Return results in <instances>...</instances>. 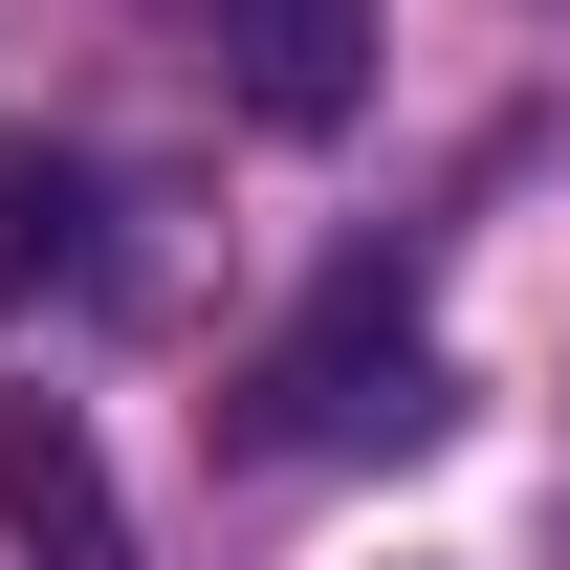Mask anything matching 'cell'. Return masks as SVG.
<instances>
[{
    "mask_svg": "<svg viewBox=\"0 0 570 570\" xmlns=\"http://www.w3.org/2000/svg\"><path fill=\"white\" fill-rule=\"evenodd\" d=\"M67 264H88V154L0 132V307H22V285H67Z\"/></svg>",
    "mask_w": 570,
    "mask_h": 570,
    "instance_id": "4",
    "label": "cell"
},
{
    "mask_svg": "<svg viewBox=\"0 0 570 570\" xmlns=\"http://www.w3.org/2000/svg\"><path fill=\"white\" fill-rule=\"evenodd\" d=\"M242 110L264 132H352L373 110V0H242Z\"/></svg>",
    "mask_w": 570,
    "mask_h": 570,
    "instance_id": "3",
    "label": "cell"
},
{
    "mask_svg": "<svg viewBox=\"0 0 570 570\" xmlns=\"http://www.w3.org/2000/svg\"><path fill=\"white\" fill-rule=\"evenodd\" d=\"M0 549L22 570H132V504H110L67 395H0Z\"/></svg>",
    "mask_w": 570,
    "mask_h": 570,
    "instance_id": "2",
    "label": "cell"
},
{
    "mask_svg": "<svg viewBox=\"0 0 570 570\" xmlns=\"http://www.w3.org/2000/svg\"><path fill=\"white\" fill-rule=\"evenodd\" d=\"M439 417H461V373L417 352L395 264H352V285H330V307L264 352V395H242V439H285V461H417Z\"/></svg>",
    "mask_w": 570,
    "mask_h": 570,
    "instance_id": "1",
    "label": "cell"
}]
</instances>
